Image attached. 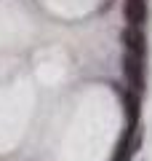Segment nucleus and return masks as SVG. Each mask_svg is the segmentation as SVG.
I'll list each match as a JSON object with an SVG mask.
<instances>
[{
    "label": "nucleus",
    "instance_id": "obj_1",
    "mask_svg": "<svg viewBox=\"0 0 152 161\" xmlns=\"http://www.w3.org/2000/svg\"><path fill=\"white\" fill-rule=\"evenodd\" d=\"M123 73H125V80H128V92L141 94V89H144V64H141V57H136V54H125Z\"/></svg>",
    "mask_w": 152,
    "mask_h": 161
},
{
    "label": "nucleus",
    "instance_id": "obj_2",
    "mask_svg": "<svg viewBox=\"0 0 152 161\" xmlns=\"http://www.w3.org/2000/svg\"><path fill=\"white\" fill-rule=\"evenodd\" d=\"M123 43H125V54L144 57L147 38H144V32H141V27H125L123 30Z\"/></svg>",
    "mask_w": 152,
    "mask_h": 161
},
{
    "label": "nucleus",
    "instance_id": "obj_3",
    "mask_svg": "<svg viewBox=\"0 0 152 161\" xmlns=\"http://www.w3.org/2000/svg\"><path fill=\"white\" fill-rule=\"evenodd\" d=\"M123 16L128 27H141V22L147 19V0H125Z\"/></svg>",
    "mask_w": 152,
    "mask_h": 161
}]
</instances>
